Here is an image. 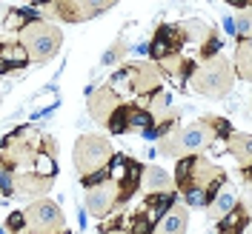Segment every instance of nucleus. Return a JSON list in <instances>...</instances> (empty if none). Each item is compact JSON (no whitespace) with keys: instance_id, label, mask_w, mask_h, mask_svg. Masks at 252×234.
Returning <instances> with one entry per match:
<instances>
[{"instance_id":"nucleus-6","label":"nucleus","mask_w":252,"mask_h":234,"mask_svg":"<svg viewBox=\"0 0 252 234\" xmlns=\"http://www.w3.org/2000/svg\"><path fill=\"white\" fill-rule=\"evenodd\" d=\"M215 137V129H212V117H201L192 126L181 129V146H184V155H195L201 152L204 146H209Z\"/></svg>"},{"instance_id":"nucleus-2","label":"nucleus","mask_w":252,"mask_h":234,"mask_svg":"<svg viewBox=\"0 0 252 234\" xmlns=\"http://www.w3.org/2000/svg\"><path fill=\"white\" fill-rule=\"evenodd\" d=\"M112 160H115V152H112L109 140L100 137V134H83L75 146V163H78L80 177H89V174L109 169Z\"/></svg>"},{"instance_id":"nucleus-1","label":"nucleus","mask_w":252,"mask_h":234,"mask_svg":"<svg viewBox=\"0 0 252 234\" xmlns=\"http://www.w3.org/2000/svg\"><path fill=\"white\" fill-rule=\"evenodd\" d=\"M63 43V34L55 26H49L46 20H29L20 29V46L26 49L32 63H46L58 54V49Z\"/></svg>"},{"instance_id":"nucleus-20","label":"nucleus","mask_w":252,"mask_h":234,"mask_svg":"<svg viewBox=\"0 0 252 234\" xmlns=\"http://www.w3.org/2000/svg\"><path fill=\"white\" fill-rule=\"evenodd\" d=\"M23 226H26V214L15 211V214L9 217V229H23Z\"/></svg>"},{"instance_id":"nucleus-18","label":"nucleus","mask_w":252,"mask_h":234,"mask_svg":"<svg viewBox=\"0 0 252 234\" xmlns=\"http://www.w3.org/2000/svg\"><path fill=\"white\" fill-rule=\"evenodd\" d=\"M209 37H212V26H206L204 20H187V26H184V40H195V43L204 46Z\"/></svg>"},{"instance_id":"nucleus-4","label":"nucleus","mask_w":252,"mask_h":234,"mask_svg":"<svg viewBox=\"0 0 252 234\" xmlns=\"http://www.w3.org/2000/svg\"><path fill=\"white\" fill-rule=\"evenodd\" d=\"M26 229L29 234H66V220L58 203L37 200L26 208Z\"/></svg>"},{"instance_id":"nucleus-9","label":"nucleus","mask_w":252,"mask_h":234,"mask_svg":"<svg viewBox=\"0 0 252 234\" xmlns=\"http://www.w3.org/2000/svg\"><path fill=\"white\" fill-rule=\"evenodd\" d=\"M181 43H184V31L172 29V26H160L152 40V57L155 60L175 57V54H181Z\"/></svg>"},{"instance_id":"nucleus-14","label":"nucleus","mask_w":252,"mask_h":234,"mask_svg":"<svg viewBox=\"0 0 252 234\" xmlns=\"http://www.w3.org/2000/svg\"><path fill=\"white\" fill-rule=\"evenodd\" d=\"M247 223H250V214L244 211V208H232L229 214H223L218 223V232L220 234H241L247 229Z\"/></svg>"},{"instance_id":"nucleus-19","label":"nucleus","mask_w":252,"mask_h":234,"mask_svg":"<svg viewBox=\"0 0 252 234\" xmlns=\"http://www.w3.org/2000/svg\"><path fill=\"white\" fill-rule=\"evenodd\" d=\"M235 34H238V40H250L252 37V3L244 9V12H238Z\"/></svg>"},{"instance_id":"nucleus-11","label":"nucleus","mask_w":252,"mask_h":234,"mask_svg":"<svg viewBox=\"0 0 252 234\" xmlns=\"http://www.w3.org/2000/svg\"><path fill=\"white\" fill-rule=\"evenodd\" d=\"M187 226H189L187 206H172L163 214V220L158 223V234H187Z\"/></svg>"},{"instance_id":"nucleus-7","label":"nucleus","mask_w":252,"mask_h":234,"mask_svg":"<svg viewBox=\"0 0 252 234\" xmlns=\"http://www.w3.org/2000/svg\"><path fill=\"white\" fill-rule=\"evenodd\" d=\"M129 75H132V89H135V94L152 100L160 92V72H158L152 63H135V66H129Z\"/></svg>"},{"instance_id":"nucleus-8","label":"nucleus","mask_w":252,"mask_h":234,"mask_svg":"<svg viewBox=\"0 0 252 234\" xmlns=\"http://www.w3.org/2000/svg\"><path fill=\"white\" fill-rule=\"evenodd\" d=\"M109 6H115L112 0H106V3H94V0H86V3H55V15L63 17V20H72V23H80V20H89V17L106 12Z\"/></svg>"},{"instance_id":"nucleus-3","label":"nucleus","mask_w":252,"mask_h":234,"mask_svg":"<svg viewBox=\"0 0 252 234\" xmlns=\"http://www.w3.org/2000/svg\"><path fill=\"white\" fill-rule=\"evenodd\" d=\"M192 89L209 97H223V94L232 89V69L226 57H212L204 66H198L192 72Z\"/></svg>"},{"instance_id":"nucleus-10","label":"nucleus","mask_w":252,"mask_h":234,"mask_svg":"<svg viewBox=\"0 0 252 234\" xmlns=\"http://www.w3.org/2000/svg\"><path fill=\"white\" fill-rule=\"evenodd\" d=\"M118 106H121V94H115L109 86L89 94V114L94 120H100V123H109V117L118 111Z\"/></svg>"},{"instance_id":"nucleus-17","label":"nucleus","mask_w":252,"mask_h":234,"mask_svg":"<svg viewBox=\"0 0 252 234\" xmlns=\"http://www.w3.org/2000/svg\"><path fill=\"white\" fill-rule=\"evenodd\" d=\"M235 72H238V78L252 80V43H250V40H241V43H238Z\"/></svg>"},{"instance_id":"nucleus-13","label":"nucleus","mask_w":252,"mask_h":234,"mask_svg":"<svg viewBox=\"0 0 252 234\" xmlns=\"http://www.w3.org/2000/svg\"><path fill=\"white\" fill-rule=\"evenodd\" d=\"M229 152L244 169H252V134L244 131H232L229 134Z\"/></svg>"},{"instance_id":"nucleus-5","label":"nucleus","mask_w":252,"mask_h":234,"mask_svg":"<svg viewBox=\"0 0 252 234\" xmlns=\"http://www.w3.org/2000/svg\"><path fill=\"white\" fill-rule=\"evenodd\" d=\"M115 206H121V186L115 180H106V183L86 188V208L94 217H106Z\"/></svg>"},{"instance_id":"nucleus-16","label":"nucleus","mask_w":252,"mask_h":234,"mask_svg":"<svg viewBox=\"0 0 252 234\" xmlns=\"http://www.w3.org/2000/svg\"><path fill=\"white\" fill-rule=\"evenodd\" d=\"M29 60V54H26V49L20 46V43H6L3 46V72H9V69H20V66H26Z\"/></svg>"},{"instance_id":"nucleus-12","label":"nucleus","mask_w":252,"mask_h":234,"mask_svg":"<svg viewBox=\"0 0 252 234\" xmlns=\"http://www.w3.org/2000/svg\"><path fill=\"white\" fill-rule=\"evenodd\" d=\"M143 186H146V191H152V194H166V191H172L175 180H172V174L166 172V169L149 166L146 174H143Z\"/></svg>"},{"instance_id":"nucleus-21","label":"nucleus","mask_w":252,"mask_h":234,"mask_svg":"<svg viewBox=\"0 0 252 234\" xmlns=\"http://www.w3.org/2000/svg\"><path fill=\"white\" fill-rule=\"evenodd\" d=\"M106 234H124V232H106Z\"/></svg>"},{"instance_id":"nucleus-15","label":"nucleus","mask_w":252,"mask_h":234,"mask_svg":"<svg viewBox=\"0 0 252 234\" xmlns=\"http://www.w3.org/2000/svg\"><path fill=\"white\" fill-rule=\"evenodd\" d=\"M232 208H238V194L232 191V188H223L218 197H215V200L209 203V214L220 220L223 214H229Z\"/></svg>"}]
</instances>
